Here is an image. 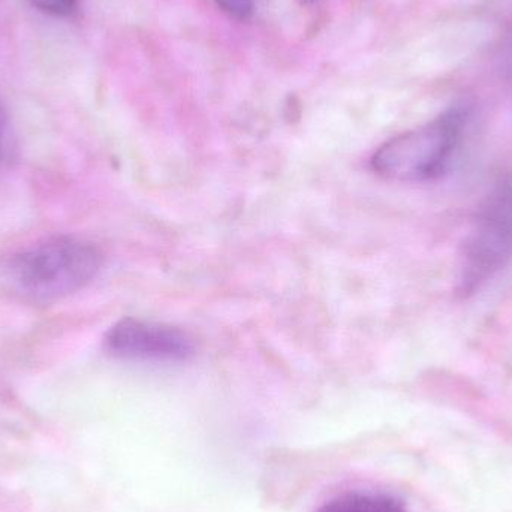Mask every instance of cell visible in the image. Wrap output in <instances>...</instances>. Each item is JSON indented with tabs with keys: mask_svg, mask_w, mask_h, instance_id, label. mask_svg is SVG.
<instances>
[{
	"mask_svg": "<svg viewBox=\"0 0 512 512\" xmlns=\"http://www.w3.org/2000/svg\"><path fill=\"white\" fill-rule=\"evenodd\" d=\"M101 267L102 254L92 243L75 237H54L9 256L2 273L21 294L50 301L86 288Z\"/></svg>",
	"mask_w": 512,
	"mask_h": 512,
	"instance_id": "cell-1",
	"label": "cell"
},
{
	"mask_svg": "<svg viewBox=\"0 0 512 512\" xmlns=\"http://www.w3.org/2000/svg\"><path fill=\"white\" fill-rule=\"evenodd\" d=\"M468 111L453 107L436 119L382 144L372 158L378 176L391 182H435L450 173L462 146Z\"/></svg>",
	"mask_w": 512,
	"mask_h": 512,
	"instance_id": "cell-2",
	"label": "cell"
},
{
	"mask_svg": "<svg viewBox=\"0 0 512 512\" xmlns=\"http://www.w3.org/2000/svg\"><path fill=\"white\" fill-rule=\"evenodd\" d=\"M512 262V179L487 195L466 236L460 255L457 292L469 297Z\"/></svg>",
	"mask_w": 512,
	"mask_h": 512,
	"instance_id": "cell-3",
	"label": "cell"
},
{
	"mask_svg": "<svg viewBox=\"0 0 512 512\" xmlns=\"http://www.w3.org/2000/svg\"><path fill=\"white\" fill-rule=\"evenodd\" d=\"M105 351L113 357L141 363H183L194 357L195 342L173 325L123 318L107 331Z\"/></svg>",
	"mask_w": 512,
	"mask_h": 512,
	"instance_id": "cell-4",
	"label": "cell"
},
{
	"mask_svg": "<svg viewBox=\"0 0 512 512\" xmlns=\"http://www.w3.org/2000/svg\"><path fill=\"white\" fill-rule=\"evenodd\" d=\"M316 512H406L397 499L375 493H345L325 502Z\"/></svg>",
	"mask_w": 512,
	"mask_h": 512,
	"instance_id": "cell-5",
	"label": "cell"
},
{
	"mask_svg": "<svg viewBox=\"0 0 512 512\" xmlns=\"http://www.w3.org/2000/svg\"><path fill=\"white\" fill-rule=\"evenodd\" d=\"M33 8L53 17H69L77 9L78 0H27Z\"/></svg>",
	"mask_w": 512,
	"mask_h": 512,
	"instance_id": "cell-6",
	"label": "cell"
},
{
	"mask_svg": "<svg viewBox=\"0 0 512 512\" xmlns=\"http://www.w3.org/2000/svg\"><path fill=\"white\" fill-rule=\"evenodd\" d=\"M215 2L218 3L219 8L224 9V12L236 20H248L254 14V0H215Z\"/></svg>",
	"mask_w": 512,
	"mask_h": 512,
	"instance_id": "cell-7",
	"label": "cell"
},
{
	"mask_svg": "<svg viewBox=\"0 0 512 512\" xmlns=\"http://www.w3.org/2000/svg\"><path fill=\"white\" fill-rule=\"evenodd\" d=\"M6 135H8V117L5 108L0 104V161L6 153Z\"/></svg>",
	"mask_w": 512,
	"mask_h": 512,
	"instance_id": "cell-8",
	"label": "cell"
},
{
	"mask_svg": "<svg viewBox=\"0 0 512 512\" xmlns=\"http://www.w3.org/2000/svg\"><path fill=\"white\" fill-rule=\"evenodd\" d=\"M301 2L310 3V2H315V0H301Z\"/></svg>",
	"mask_w": 512,
	"mask_h": 512,
	"instance_id": "cell-9",
	"label": "cell"
}]
</instances>
